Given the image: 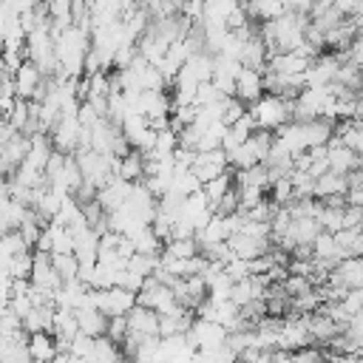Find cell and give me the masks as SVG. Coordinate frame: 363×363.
I'll use <instances>...</instances> for the list:
<instances>
[{
    "label": "cell",
    "mask_w": 363,
    "mask_h": 363,
    "mask_svg": "<svg viewBox=\"0 0 363 363\" xmlns=\"http://www.w3.org/2000/svg\"><path fill=\"white\" fill-rule=\"evenodd\" d=\"M94 289V286H91ZM139 303V292L116 284V286H105V289H94V306H99L108 318H119L128 315L133 306Z\"/></svg>",
    "instance_id": "7a4b0ae2"
},
{
    "label": "cell",
    "mask_w": 363,
    "mask_h": 363,
    "mask_svg": "<svg viewBox=\"0 0 363 363\" xmlns=\"http://www.w3.org/2000/svg\"><path fill=\"white\" fill-rule=\"evenodd\" d=\"M43 82H45L43 68L26 57V60L20 62V68L14 71L17 96H23V99H37V96H40V91H43Z\"/></svg>",
    "instance_id": "277c9868"
},
{
    "label": "cell",
    "mask_w": 363,
    "mask_h": 363,
    "mask_svg": "<svg viewBox=\"0 0 363 363\" xmlns=\"http://www.w3.org/2000/svg\"><path fill=\"white\" fill-rule=\"evenodd\" d=\"M337 136L363 156V119L360 116H352V119H343L337 122Z\"/></svg>",
    "instance_id": "30bf717a"
},
{
    "label": "cell",
    "mask_w": 363,
    "mask_h": 363,
    "mask_svg": "<svg viewBox=\"0 0 363 363\" xmlns=\"http://www.w3.org/2000/svg\"><path fill=\"white\" fill-rule=\"evenodd\" d=\"M77 320H79V329H82L85 335H91V337L108 335V323H111V318H108L99 306H94V303L79 306V309H77Z\"/></svg>",
    "instance_id": "ba28073f"
},
{
    "label": "cell",
    "mask_w": 363,
    "mask_h": 363,
    "mask_svg": "<svg viewBox=\"0 0 363 363\" xmlns=\"http://www.w3.org/2000/svg\"><path fill=\"white\" fill-rule=\"evenodd\" d=\"M267 94V82H264V71L258 68H250V65H241L238 77H235V96L247 105H252L258 96Z\"/></svg>",
    "instance_id": "5b68a950"
},
{
    "label": "cell",
    "mask_w": 363,
    "mask_h": 363,
    "mask_svg": "<svg viewBox=\"0 0 363 363\" xmlns=\"http://www.w3.org/2000/svg\"><path fill=\"white\" fill-rule=\"evenodd\" d=\"M250 113H252V119H255L258 128L275 133L278 128H284V125L292 119V99L267 91L264 96H258V99L250 105Z\"/></svg>",
    "instance_id": "6da1fadb"
},
{
    "label": "cell",
    "mask_w": 363,
    "mask_h": 363,
    "mask_svg": "<svg viewBox=\"0 0 363 363\" xmlns=\"http://www.w3.org/2000/svg\"><path fill=\"white\" fill-rule=\"evenodd\" d=\"M54 255V267L57 272L62 275V281H71V278H79V269H82V261L79 255L71 250V252H51Z\"/></svg>",
    "instance_id": "8fae6325"
},
{
    "label": "cell",
    "mask_w": 363,
    "mask_h": 363,
    "mask_svg": "<svg viewBox=\"0 0 363 363\" xmlns=\"http://www.w3.org/2000/svg\"><path fill=\"white\" fill-rule=\"evenodd\" d=\"M329 167L337 173H352L357 167H363V156L357 150H352L337 133L329 139Z\"/></svg>",
    "instance_id": "8992f818"
},
{
    "label": "cell",
    "mask_w": 363,
    "mask_h": 363,
    "mask_svg": "<svg viewBox=\"0 0 363 363\" xmlns=\"http://www.w3.org/2000/svg\"><path fill=\"white\" fill-rule=\"evenodd\" d=\"M346 190H349L346 173H337L332 167L315 179V196L318 199H337V196H346Z\"/></svg>",
    "instance_id": "9c48e42d"
},
{
    "label": "cell",
    "mask_w": 363,
    "mask_h": 363,
    "mask_svg": "<svg viewBox=\"0 0 363 363\" xmlns=\"http://www.w3.org/2000/svg\"><path fill=\"white\" fill-rule=\"evenodd\" d=\"M343 54H346V60H352L357 68H363V31H360V34L352 40V45H349Z\"/></svg>",
    "instance_id": "7c38bea8"
},
{
    "label": "cell",
    "mask_w": 363,
    "mask_h": 363,
    "mask_svg": "<svg viewBox=\"0 0 363 363\" xmlns=\"http://www.w3.org/2000/svg\"><path fill=\"white\" fill-rule=\"evenodd\" d=\"M357 116L363 119V88L357 91Z\"/></svg>",
    "instance_id": "4fadbf2b"
},
{
    "label": "cell",
    "mask_w": 363,
    "mask_h": 363,
    "mask_svg": "<svg viewBox=\"0 0 363 363\" xmlns=\"http://www.w3.org/2000/svg\"><path fill=\"white\" fill-rule=\"evenodd\" d=\"M139 303L156 309L159 315H167V312H173L182 301L176 298V289H173L167 281H162V278H156V275H147V278H145V286L139 289Z\"/></svg>",
    "instance_id": "3957f363"
},
{
    "label": "cell",
    "mask_w": 363,
    "mask_h": 363,
    "mask_svg": "<svg viewBox=\"0 0 363 363\" xmlns=\"http://www.w3.org/2000/svg\"><path fill=\"white\" fill-rule=\"evenodd\" d=\"M28 352L34 363H51L60 354V343L57 335L51 329H40V332H28Z\"/></svg>",
    "instance_id": "52a82bcc"
}]
</instances>
